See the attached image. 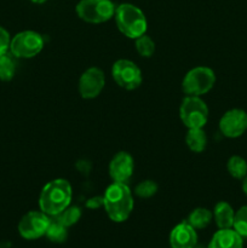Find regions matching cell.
<instances>
[{
    "mask_svg": "<svg viewBox=\"0 0 247 248\" xmlns=\"http://www.w3.org/2000/svg\"><path fill=\"white\" fill-rule=\"evenodd\" d=\"M72 195L69 182L62 178L53 179L41 190L39 198L40 210L50 217H56L70 205Z\"/></svg>",
    "mask_w": 247,
    "mask_h": 248,
    "instance_id": "1",
    "label": "cell"
},
{
    "mask_svg": "<svg viewBox=\"0 0 247 248\" xmlns=\"http://www.w3.org/2000/svg\"><path fill=\"white\" fill-rule=\"evenodd\" d=\"M103 206L113 222H125L133 210L132 193L127 184L115 182L110 184L104 193Z\"/></svg>",
    "mask_w": 247,
    "mask_h": 248,
    "instance_id": "2",
    "label": "cell"
},
{
    "mask_svg": "<svg viewBox=\"0 0 247 248\" xmlns=\"http://www.w3.org/2000/svg\"><path fill=\"white\" fill-rule=\"evenodd\" d=\"M114 18L119 31L130 39L139 38L147 31L148 22L145 15L139 7L132 4L125 2L119 5L115 9Z\"/></svg>",
    "mask_w": 247,
    "mask_h": 248,
    "instance_id": "3",
    "label": "cell"
},
{
    "mask_svg": "<svg viewBox=\"0 0 247 248\" xmlns=\"http://www.w3.org/2000/svg\"><path fill=\"white\" fill-rule=\"evenodd\" d=\"M115 9L110 0H80L75 11L87 23H104L114 17Z\"/></svg>",
    "mask_w": 247,
    "mask_h": 248,
    "instance_id": "4",
    "label": "cell"
},
{
    "mask_svg": "<svg viewBox=\"0 0 247 248\" xmlns=\"http://www.w3.org/2000/svg\"><path fill=\"white\" fill-rule=\"evenodd\" d=\"M216 82V75L211 68L195 67L189 70L182 81V89L186 96L205 94L210 91Z\"/></svg>",
    "mask_w": 247,
    "mask_h": 248,
    "instance_id": "5",
    "label": "cell"
},
{
    "mask_svg": "<svg viewBox=\"0 0 247 248\" xmlns=\"http://www.w3.org/2000/svg\"><path fill=\"white\" fill-rule=\"evenodd\" d=\"M179 118L188 128H202L208 120V108L198 96H186L179 107Z\"/></svg>",
    "mask_w": 247,
    "mask_h": 248,
    "instance_id": "6",
    "label": "cell"
},
{
    "mask_svg": "<svg viewBox=\"0 0 247 248\" xmlns=\"http://www.w3.org/2000/svg\"><path fill=\"white\" fill-rule=\"evenodd\" d=\"M44 39L34 31H24L16 34L10 43V52L17 58H33L41 52Z\"/></svg>",
    "mask_w": 247,
    "mask_h": 248,
    "instance_id": "7",
    "label": "cell"
},
{
    "mask_svg": "<svg viewBox=\"0 0 247 248\" xmlns=\"http://www.w3.org/2000/svg\"><path fill=\"white\" fill-rule=\"evenodd\" d=\"M114 81L125 90H136L142 84V72L135 62L130 60H119L111 67Z\"/></svg>",
    "mask_w": 247,
    "mask_h": 248,
    "instance_id": "8",
    "label": "cell"
},
{
    "mask_svg": "<svg viewBox=\"0 0 247 248\" xmlns=\"http://www.w3.org/2000/svg\"><path fill=\"white\" fill-rule=\"evenodd\" d=\"M51 217L43 211H31L18 223V232L23 239L36 240L45 236Z\"/></svg>",
    "mask_w": 247,
    "mask_h": 248,
    "instance_id": "9",
    "label": "cell"
},
{
    "mask_svg": "<svg viewBox=\"0 0 247 248\" xmlns=\"http://www.w3.org/2000/svg\"><path fill=\"white\" fill-rule=\"evenodd\" d=\"M106 85L103 72L96 67L89 68L81 74L79 80L80 96L85 99H93L101 94Z\"/></svg>",
    "mask_w": 247,
    "mask_h": 248,
    "instance_id": "10",
    "label": "cell"
},
{
    "mask_svg": "<svg viewBox=\"0 0 247 248\" xmlns=\"http://www.w3.org/2000/svg\"><path fill=\"white\" fill-rule=\"evenodd\" d=\"M219 130L228 138H237L247 130V113L242 109L228 110L219 120Z\"/></svg>",
    "mask_w": 247,
    "mask_h": 248,
    "instance_id": "11",
    "label": "cell"
},
{
    "mask_svg": "<svg viewBox=\"0 0 247 248\" xmlns=\"http://www.w3.org/2000/svg\"><path fill=\"white\" fill-rule=\"evenodd\" d=\"M133 171L135 161L133 157L126 152H119L109 164V174L115 183L127 184L132 177Z\"/></svg>",
    "mask_w": 247,
    "mask_h": 248,
    "instance_id": "12",
    "label": "cell"
},
{
    "mask_svg": "<svg viewBox=\"0 0 247 248\" xmlns=\"http://www.w3.org/2000/svg\"><path fill=\"white\" fill-rule=\"evenodd\" d=\"M198 234L188 222H182L172 229L170 234V245L172 248H195Z\"/></svg>",
    "mask_w": 247,
    "mask_h": 248,
    "instance_id": "13",
    "label": "cell"
},
{
    "mask_svg": "<svg viewBox=\"0 0 247 248\" xmlns=\"http://www.w3.org/2000/svg\"><path fill=\"white\" fill-rule=\"evenodd\" d=\"M244 237L237 234L232 228L219 229L211 239L207 248H242Z\"/></svg>",
    "mask_w": 247,
    "mask_h": 248,
    "instance_id": "14",
    "label": "cell"
},
{
    "mask_svg": "<svg viewBox=\"0 0 247 248\" xmlns=\"http://www.w3.org/2000/svg\"><path fill=\"white\" fill-rule=\"evenodd\" d=\"M213 218L219 229H229V228H232V224H234L235 212L229 203L220 201L215 206Z\"/></svg>",
    "mask_w": 247,
    "mask_h": 248,
    "instance_id": "15",
    "label": "cell"
},
{
    "mask_svg": "<svg viewBox=\"0 0 247 248\" xmlns=\"http://www.w3.org/2000/svg\"><path fill=\"white\" fill-rule=\"evenodd\" d=\"M185 143L189 149L194 153H201L207 145V136L203 128H188Z\"/></svg>",
    "mask_w": 247,
    "mask_h": 248,
    "instance_id": "16",
    "label": "cell"
},
{
    "mask_svg": "<svg viewBox=\"0 0 247 248\" xmlns=\"http://www.w3.org/2000/svg\"><path fill=\"white\" fill-rule=\"evenodd\" d=\"M213 218V213L210 210L203 207L195 208L193 212L189 215L186 222L194 228V229H205L208 227Z\"/></svg>",
    "mask_w": 247,
    "mask_h": 248,
    "instance_id": "17",
    "label": "cell"
},
{
    "mask_svg": "<svg viewBox=\"0 0 247 248\" xmlns=\"http://www.w3.org/2000/svg\"><path fill=\"white\" fill-rule=\"evenodd\" d=\"M45 236L50 240L51 242H55V244H62L67 240L68 232L67 227L63 225L60 220L56 217L51 218L50 224H48L47 230H46Z\"/></svg>",
    "mask_w": 247,
    "mask_h": 248,
    "instance_id": "18",
    "label": "cell"
},
{
    "mask_svg": "<svg viewBox=\"0 0 247 248\" xmlns=\"http://www.w3.org/2000/svg\"><path fill=\"white\" fill-rule=\"evenodd\" d=\"M227 169L230 176L236 179H244L247 176L246 160L241 156H237V155H234L228 160Z\"/></svg>",
    "mask_w": 247,
    "mask_h": 248,
    "instance_id": "19",
    "label": "cell"
},
{
    "mask_svg": "<svg viewBox=\"0 0 247 248\" xmlns=\"http://www.w3.org/2000/svg\"><path fill=\"white\" fill-rule=\"evenodd\" d=\"M16 73V62L15 58L9 53L0 56V80L10 81Z\"/></svg>",
    "mask_w": 247,
    "mask_h": 248,
    "instance_id": "20",
    "label": "cell"
},
{
    "mask_svg": "<svg viewBox=\"0 0 247 248\" xmlns=\"http://www.w3.org/2000/svg\"><path fill=\"white\" fill-rule=\"evenodd\" d=\"M80 217H81V210L79 207H77V206L70 205L64 211H62L60 215L56 216V218L67 228L72 227L75 223L79 222Z\"/></svg>",
    "mask_w": 247,
    "mask_h": 248,
    "instance_id": "21",
    "label": "cell"
},
{
    "mask_svg": "<svg viewBox=\"0 0 247 248\" xmlns=\"http://www.w3.org/2000/svg\"><path fill=\"white\" fill-rule=\"evenodd\" d=\"M136 40V48H137V52L139 53L142 57L149 58L154 55L155 52V43L149 35L147 34H143L139 38L135 39Z\"/></svg>",
    "mask_w": 247,
    "mask_h": 248,
    "instance_id": "22",
    "label": "cell"
},
{
    "mask_svg": "<svg viewBox=\"0 0 247 248\" xmlns=\"http://www.w3.org/2000/svg\"><path fill=\"white\" fill-rule=\"evenodd\" d=\"M232 229L242 237H247V206H244L235 213Z\"/></svg>",
    "mask_w": 247,
    "mask_h": 248,
    "instance_id": "23",
    "label": "cell"
},
{
    "mask_svg": "<svg viewBox=\"0 0 247 248\" xmlns=\"http://www.w3.org/2000/svg\"><path fill=\"white\" fill-rule=\"evenodd\" d=\"M157 193V184L154 181H143L135 188V194L142 199H149Z\"/></svg>",
    "mask_w": 247,
    "mask_h": 248,
    "instance_id": "24",
    "label": "cell"
},
{
    "mask_svg": "<svg viewBox=\"0 0 247 248\" xmlns=\"http://www.w3.org/2000/svg\"><path fill=\"white\" fill-rule=\"evenodd\" d=\"M10 43H11V38H10L9 31L0 27V56L7 53V51L10 50Z\"/></svg>",
    "mask_w": 247,
    "mask_h": 248,
    "instance_id": "25",
    "label": "cell"
},
{
    "mask_svg": "<svg viewBox=\"0 0 247 248\" xmlns=\"http://www.w3.org/2000/svg\"><path fill=\"white\" fill-rule=\"evenodd\" d=\"M98 200H101V198H96V199H91V200L87 202V207L90 208H94V207H98V206H102L103 205V200L99 201V202H97Z\"/></svg>",
    "mask_w": 247,
    "mask_h": 248,
    "instance_id": "26",
    "label": "cell"
},
{
    "mask_svg": "<svg viewBox=\"0 0 247 248\" xmlns=\"http://www.w3.org/2000/svg\"><path fill=\"white\" fill-rule=\"evenodd\" d=\"M242 190L247 195V176L244 178V182H242Z\"/></svg>",
    "mask_w": 247,
    "mask_h": 248,
    "instance_id": "27",
    "label": "cell"
},
{
    "mask_svg": "<svg viewBox=\"0 0 247 248\" xmlns=\"http://www.w3.org/2000/svg\"><path fill=\"white\" fill-rule=\"evenodd\" d=\"M31 1L35 2V4H43V2H45L46 0H31Z\"/></svg>",
    "mask_w": 247,
    "mask_h": 248,
    "instance_id": "28",
    "label": "cell"
}]
</instances>
